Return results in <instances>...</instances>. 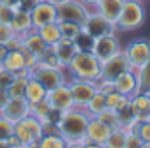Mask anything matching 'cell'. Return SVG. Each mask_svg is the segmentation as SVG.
I'll list each match as a JSON object with an SVG mask.
<instances>
[{
  "label": "cell",
  "instance_id": "8992f818",
  "mask_svg": "<svg viewBox=\"0 0 150 148\" xmlns=\"http://www.w3.org/2000/svg\"><path fill=\"white\" fill-rule=\"evenodd\" d=\"M71 94H72V101L74 106L78 108H85V104L96 95L97 92V81L94 80H80V78H71V81H67Z\"/></svg>",
  "mask_w": 150,
  "mask_h": 148
},
{
  "label": "cell",
  "instance_id": "cb8c5ba5",
  "mask_svg": "<svg viewBox=\"0 0 150 148\" xmlns=\"http://www.w3.org/2000/svg\"><path fill=\"white\" fill-rule=\"evenodd\" d=\"M2 67H6L11 72H20L25 69V58H23V51L21 49H9L6 60L2 62Z\"/></svg>",
  "mask_w": 150,
  "mask_h": 148
},
{
  "label": "cell",
  "instance_id": "484cf974",
  "mask_svg": "<svg viewBox=\"0 0 150 148\" xmlns=\"http://www.w3.org/2000/svg\"><path fill=\"white\" fill-rule=\"evenodd\" d=\"M129 104H131V97H127V95H124V94H120V92H117V90L106 95V108L115 109L117 113L122 111V109H124L125 106H129Z\"/></svg>",
  "mask_w": 150,
  "mask_h": 148
},
{
  "label": "cell",
  "instance_id": "7402d4cb",
  "mask_svg": "<svg viewBox=\"0 0 150 148\" xmlns=\"http://www.w3.org/2000/svg\"><path fill=\"white\" fill-rule=\"evenodd\" d=\"M28 78H30V72H28L27 69L16 72V74H14V80H13L11 85L7 87L9 97H25V88H27Z\"/></svg>",
  "mask_w": 150,
  "mask_h": 148
},
{
  "label": "cell",
  "instance_id": "7dc6e473",
  "mask_svg": "<svg viewBox=\"0 0 150 148\" xmlns=\"http://www.w3.org/2000/svg\"><path fill=\"white\" fill-rule=\"evenodd\" d=\"M0 67H2V63H0Z\"/></svg>",
  "mask_w": 150,
  "mask_h": 148
},
{
  "label": "cell",
  "instance_id": "4dcf8cb0",
  "mask_svg": "<svg viewBox=\"0 0 150 148\" xmlns=\"http://www.w3.org/2000/svg\"><path fill=\"white\" fill-rule=\"evenodd\" d=\"M58 27H60V32H62V37H67V39H72L76 41L78 35L81 34L83 27L78 25V23H72V21H57Z\"/></svg>",
  "mask_w": 150,
  "mask_h": 148
},
{
  "label": "cell",
  "instance_id": "44dd1931",
  "mask_svg": "<svg viewBox=\"0 0 150 148\" xmlns=\"http://www.w3.org/2000/svg\"><path fill=\"white\" fill-rule=\"evenodd\" d=\"M46 94H48L46 87L41 81H37L35 78L30 76L28 83H27V88H25V99L28 101V104H35V102L46 99Z\"/></svg>",
  "mask_w": 150,
  "mask_h": 148
},
{
  "label": "cell",
  "instance_id": "4fadbf2b",
  "mask_svg": "<svg viewBox=\"0 0 150 148\" xmlns=\"http://www.w3.org/2000/svg\"><path fill=\"white\" fill-rule=\"evenodd\" d=\"M30 16H32L34 28H39V27H42L46 23L57 21V6L51 4L50 0H39V2L32 7Z\"/></svg>",
  "mask_w": 150,
  "mask_h": 148
},
{
  "label": "cell",
  "instance_id": "60d3db41",
  "mask_svg": "<svg viewBox=\"0 0 150 148\" xmlns=\"http://www.w3.org/2000/svg\"><path fill=\"white\" fill-rule=\"evenodd\" d=\"M9 94H7V90L6 88H0V113H2V109L6 108V104L9 102Z\"/></svg>",
  "mask_w": 150,
  "mask_h": 148
},
{
  "label": "cell",
  "instance_id": "d590c367",
  "mask_svg": "<svg viewBox=\"0 0 150 148\" xmlns=\"http://www.w3.org/2000/svg\"><path fill=\"white\" fill-rule=\"evenodd\" d=\"M14 35H16V32L13 30L11 23H0V42L7 44Z\"/></svg>",
  "mask_w": 150,
  "mask_h": 148
},
{
  "label": "cell",
  "instance_id": "f1b7e54d",
  "mask_svg": "<svg viewBox=\"0 0 150 148\" xmlns=\"http://www.w3.org/2000/svg\"><path fill=\"white\" fill-rule=\"evenodd\" d=\"M21 122H23V125L30 130V134L34 136L35 141H39V139L44 136V125H42V122H41L37 116H34V115H27Z\"/></svg>",
  "mask_w": 150,
  "mask_h": 148
},
{
  "label": "cell",
  "instance_id": "7c38bea8",
  "mask_svg": "<svg viewBox=\"0 0 150 148\" xmlns=\"http://www.w3.org/2000/svg\"><path fill=\"white\" fill-rule=\"evenodd\" d=\"M111 129L103 123L97 116H90L88 125H87V132H85V139L88 146H104L108 136H110Z\"/></svg>",
  "mask_w": 150,
  "mask_h": 148
},
{
  "label": "cell",
  "instance_id": "9a60e30c",
  "mask_svg": "<svg viewBox=\"0 0 150 148\" xmlns=\"http://www.w3.org/2000/svg\"><path fill=\"white\" fill-rule=\"evenodd\" d=\"M51 48H53L55 55L58 56L62 69H67V65H69L71 58L74 56V53L78 51V46H76V42H74L72 39H67V37H62V39H60L58 42H55Z\"/></svg>",
  "mask_w": 150,
  "mask_h": 148
},
{
  "label": "cell",
  "instance_id": "ee69618b",
  "mask_svg": "<svg viewBox=\"0 0 150 148\" xmlns=\"http://www.w3.org/2000/svg\"><path fill=\"white\" fill-rule=\"evenodd\" d=\"M0 2H4V4H7V6H11V7H16L20 0H0Z\"/></svg>",
  "mask_w": 150,
  "mask_h": 148
},
{
  "label": "cell",
  "instance_id": "e0dca14e",
  "mask_svg": "<svg viewBox=\"0 0 150 148\" xmlns=\"http://www.w3.org/2000/svg\"><path fill=\"white\" fill-rule=\"evenodd\" d=\"M131 109L136 120L145 122L150 120V95L148 94H136L131 97Z\"/></svg>",
  "mask_w": 150,
  "mask_h": 148
},
{
  "label": "cell",
  "instance_id": "b9f144b4",
  "mask_svg": "<svg viewBox=\"0 0 150 148\" xmlns=\"http://www.w3.org/2000/svg\"><path fill=\"white\" fill-rule=\"evenodd\" d=\"M7 53H9V48H7V44H2V42H0V63H2V62L6 60Z\"/></svg>",
  "mask_w": 150,
  "mask_h": 148
},
{
  "label": "cell",
  "instance_id": "bcb514c9",
  "mask_svg": "<svg viewBox=\"0 0 150 148\" xmlns=\"http://www.w3.org/2000/svg\"><path fill=\"white\" fill-rule=\"evenodd\" d=\"M50 2H51V4H55V6H57V4H60V2H64V0H50Z\"/></svg>",
  "mask_w": 150,
  "mask_h": 148
},
{
  "label": "cell",
  "instance_id": "2e32d148",
  "mask_svg": "<svg viewBox=\"0 0 150 148\" xmlns=\"http://www.w3.org/2000/svg\"><path fill=\"white\" fill-rule=\"evenodd\" d=\"M115 90L127 95V97H132L138 94V81H136V72L134 69H129L125 72H122L120 76L115 80Z\"/></svg>",
  "mask_w": 150,
  "mask_h": 148
},
{
  "label": "cell",
  "instance_id": "e575fe53",
  "mask_svg": "<svg viewBox=\"0 0 150 148\" xmlns=\"http://www.w3.org/2000/svg\"><path fill=\"white\" fill-rule=\"evenodd\" d=\"M21 51H23V58H25V69L30 72V70L39 63L41 56H37L35 53H32V51H28V49H25V48H21Z\"/></svg>",
  "mask_w": 150,
  "mask_h": 148
},
{
  "label": "cell",
  "instance_id": "74e56055",
  "mask_svg": "<svg viewBox=\"0 0 150 148\" xmlns=\"http://www.w3.org/2000/svg\"><path fill=\"white\" fill-rule=\"evenodd\" d=\"M13 16H14V7L0 2V23H11Z\"/></svg>",
  "mask_w": 150,
  "mask_h": 148
},
{
  "label": "cell",
  "instance_id": "ab89813d",
  "mask_svg": "<svg viewBox=\"0 0 150 148\" xmlns=\"http://www.w3.org/2000/svg\"><path fill=\"white\" fill-rule=\"evenodd\" d=\"M14 80V72L7 70L6 67H0V88H6L11 85V81Z\"/></svg>",
  "mask_w": 150,
  "mask_h": 148
},
{
  "label": "cell",
  "instance_id": "9c48e42d",
  "mask_svg": "<svg viewBox=\"0 0 150 148\" xmlns=\"http://www.w3.org/2000/svg\"><path fill=\"white\" fill-rule=\"evenodd\" d=\"M120 49H122V48H120L118 39L115 37V34H110V35L96 37L90 51H92V53L97 56V60L103 63L104 60H108L110 56H113V55H115V53H118Z\"/></svg>",
  "mask_w": 150,
  "mask_h": 148
},
{
  "label": "cell",
  "instance_id": "f35d334b",
  "mask_svg": "<svg viewBox=\"0 0 150 148\" xmlns=\"http://www.w3.org/2000/svg\"><path fill=\"white\" fill-rule=\"evenodd\" d=\"M97 92H101V94H104V95L115 92V81L99 78V80H97Z\"/></svg>",
  "mask_w": 150,
  "mask_h": 148
},
{
  "label": "cell",
  "instance_id": "603a6c76",
  "mask_svg": "<svg viewBox=\"0 0 150 148\" xmlns=\"http://www.w3.org/2000/svg\"><path fill=\"white\" fill-rule=\"evenodd\" d=\"M35 30L39 32V35L44 39V42H46L48 46H53L55 42H58V41L62 39V32H60V27H58L57 21L46 23V25H42V27H39V28H35Z\"/></svg>",
  "mask_w": 150,
  "mask_h": 148
},
{
  "label": "cell",
  "instance_id": "52a82bcc",
  "mask_svg": "<svg viewBox=\"0 0 150 148\" xmlns=\"http://www.w3.org/2000/svg\"><path fill=\"white\" fill-rule=\"evenodd\" d=\"M129 69H132L131 62H129V56L125 55L124 49H120L118 53H115L113 56H110L108 60H104L101 63V78L115 81L122 72H125Z\"/></svg>",
  "mask_w": 150,
  "mask_h": 148
},
{
  "label": "cell",
  "instance_id": "3957f363",
  "mask_svg": "<svg viewBox=\"0 0 150 148\" xmlns=\"http://www.w3.org/2000/svg\"><path fill=\"white\" fill-rule=\"evenodd\" d=\"M145 7L141 0H124L122 11L115 21L117 32H134L145 23Z\"/></svg>",
  "mask_w": 150,
  "mask_h": 148
},
{
  "label": "cell",
  "instance_id": "836d02e7",
  "mask_svg": "<svg viewBox=\"0 0 150 148\" xmlns=\"http://www.w3.org/2000/svg\"><path fill=\"white\" fill-rule=\"evenodd\" d=\"M14 134V123L0 115V141L7 144V137Z\"/></svg>",
  "mask_w": 150,
  "mask_h": 148
},
{
  "label": "cell",
  "instance_id": "ba28073f",
  "mask_svg": "<svg viewBox=\"0 0 150 148\" xmlns=\"http://www.w3.org/2000/svg\"><path fill=\"white\" fill-rule=\"evenodd\" d=\"M125 55L129 56L131 67L136 70L141 65H145L150 60V41L146 39H134L127 44V48L124 49Z\"/></svg>",
  "mask_w": 150,
  "mask_h": 148
},
{
  "label": "cell",
  "instance_id": "8d00e7d4",
  "mask_svg": "<svg viewBox=\"0 0 150 148\" xmlns=\"http://www.w3.org/2000/svg\"><path fill=\"white\" fill-rule=\"evenodd\" d=\"M141 146H143L141 137L132 130H125V148H141Z\"/></svg>",
  "mask_w": 150,
  "mask_h": 148
},
{
  "label": "cell",
  "instance_id": "ac0fdd59",
  "mask_svg": "<svg viewBox=\"0 0 150 148\" xmlns=\"http://www.w3.org/2000/svg\"><path fill=\"white\" fill-rule=\"evenodd\" d=\"M122 6H124V0H99L96 4V13H99L101 16L115 23L122 11Z\"/></svg>",
  "mask_w": 150,
  "mask_h": 148
},
{
  "label": "cell",
  "instance_id": "7bdbcfd3",
  "mask_svg": "<svg viewBox=\"0 0 150 148\" xmlns=\"http://www.w3.org/2000/svg\"><path fill=\"white\" fill-rule=\"evenodd\" d=\"M7 146H21V143H20V139L13 134V136L7 137Z\"/></svg>",
  "mask_w": 150,
  "mask_h": 148
},
{
  "label": "cell",
  "instance_id": "4316f807",
  "mask_svg": "<svg viewBox=\"0 0 150 148\" xmlns=\"http://www.w3.org/2000/svg\"><path fill=\"white\" fill-rule=\"evenodd\" d=\"M14 136L20 139L21 146H39V141L34 139V136L30 134V130L23 125V122H16L14 123Z\"/></svg>",
  "mask_w": 150,
  "mask_h": 148
},
{
  "label": "cell",
  "instance_id": "d6986e66",
  "mask_svg": "<svg viewBox=\"0 0 150 148\" xmlns=\"http://www.w3.org/2000/svg\"><path fill=\"white\" fill-rule=\"evenodd\" d=\"M11 27H13V30L16 32V35H25L27 32H30V30L34 28L30 11L14 9V16H13V20H11Z\"/></svg>",
  "mask_w": 150,
  "mask_h": 148
},
{
  "label": "cell",
  "instance_id": "7a4b0ae2",
  "mask_svg": "<svg viewBox=\"0 0 150 148\" xmlns=\"http://www.w3.org/2000/svg\"><path fill=\"white\" fill-rule=\"evenodd\" d=\"M65 70L72 74V78L97 81L101 78V62L90 49H78Z\"/></svg>",
  "mask_w": 150,
  "mask_h": 148
},
{
  "label": "cell",
  "instance_id": "6da1fadb",
  "mask_svg": "<svg viewBox=\"0 0 150 148\" xmlns=\"http://www.w3.org/2000/svg\"><path fill=\"white\" fill-rule=\"evenodd\" d=\"M88 120H90V115L83 108H78V106L62 111L57 122V127H58L60 136L65 139L67 146H88L85 139Z\"/></svg>",
  "mask_w": 150,
  "mask_h": 148
},
{
  "label": "cell",
  "instance_id": "277c9868",
  "mask_svg": "<svg viewBox=\"0 0 150 148\" xmlns=\"http://www.w3.org/2000/svg\"><path fill=\"white\" fill-rule=\"evenodd\" d=\"M90 16L88 6L81 0H64L57 4V21H72L78 25H85Z\"/></svg>",
  "mask_w": 150,
  "mask_h": 148
},
{
  "label": "cell",
  "instance_id": "c3c4849f",
  "mask_svg": "<svg viewBox=\"0 0 150 148\" xmlns=\"http://www.w3.org/2000/svg\"><path fill=\"white\" fill-rule=\"evenodd\" d=\"M141 2H143V0H141Z\"/></svg>",
  "mask_w": 150,
  "mask_h": 148
},
{
  "label": "cell",
  "instance_id": "30bf717a",
  "mask_svg": "<svg viewBox=\"0 0 150 148\" xmlns=\"http://www.w3.org/2000/svg\"><path fill=\"white\" fill-rule=\"evenodd\" d=\"M46 101L50 102V106H51L55 111H65V109L74 108L72 94H71V88H69L67 83L58 85V87L48 90V94H46Z\"/></svg>",
  "mask_w": 150,
  "mask_h": 148
},
{
  "label": "cell",
  "instance_id": "f6af8a7d",
  "mask_svg": "<svg viewBox=\"0 0 150 148\" xmlns=\"http://www.w3.org/2000/svg\"><path fill=\"white\" fill-rule=\"evenodd\" d=\"M81 2H83V4H87L88 7H96V4L99 2V0H81Z\"/></svg>",
  "mask_w": 150,
  "mask_h": 148
},
{
  "label": "cell",
  "instance_id": "8fae6325",
  "mask_svg": "<svg viewBox=\"0 0 150 148\" xmlns=\"http://www.w3.org/2000/svg\"><path fill=\"white\" fill-rule=\"evenodd\" d=\"M83 30L92 35L94 39L96 37H103V35H110V34H115L117 28H115V23L106 20L104 16H101L99 13H90L87 23L83 25Z\"/></svg>",
  "mask_w": 150,
  "mask_h": 148
},
{
  "label": "cell",
  "instance_id": "d4e9b609",
  "mask_svg": "<svg viewBox=\"0 0 150 148\" xmlns=\"http://www.w3.org/2000/svg\"><path fill=\"white\" fill-rule=\"evenodd\" d=\"M136 72V81H138V94H148L150 95V60L141 65Z\"/></svg>",
  "mask_w": 150,
  "mask_h": 148
},
{
  "label": "cell",
  "instance_id": "ffe728a7",
  "mask_svg": "<svg viewBox=\"0 0 150 148\" xmlns=\"http://www.w3.org/2000/svg\"><path fill=\"white\" fill-rule=\"evenodd\" d=\"M21 39H23V48L28 49V51H32V53H35L37 56H41L46 51V48H48V44L44 42V39L39 35V32L35 28H32L30 32H27L25 35H21Z\"/></svg>",
  "mask_w": 150,
  "mask_h": 148
},
{
  "label": "cell",
  "instance_id": "f546056e",
  "mask_svg": "<svg viewBox=\"0 0 150 148\" xmlns=\"http://www.w3.org/2000/svg\"><path fill=\"white\" fill-rule=\"evenodd\" d=\"M104 146H108V148H125V129L124 127L111 129Z\"/></svg>",
  "mask_w": 150,
  "mask_h": 148
},
{
  "label": "cell",
  "instance_id": "5b68a950",
  "mask_svg": "<svg viewBox=\"0 0 150 148\" xmlns=\"http://www.w3.org/2000/svg\"><path fill=\"white\" fill-rule=\"evenodd\" d=\"M30 76L35 78L37 81H41L46 90H51L58 85H64L67 83V76H65V69L62 67H53V65H48L44 62L39 60V63L30 70Z\"/></svg>",
  "mask_w": 150,
  "mask_h": 148
},
{
  "label": "cell",
  "instance_id": "5bb4252c",
  "mask_svg": "<svg viewBox=\"0 0 150 148\" xmlns=\"http://www.w3.org/2000/svg\"><path fill=\"white\" fill-rule=\"evenodd\" d=\"M0 115L11 120L13 123H16L20 120H23L27 115H30V104L25 97H11Z\"/></svg>",
  "mask_w": 150,
  "mask_h": 148
},
{
  "label": "cell",
  "instance_id": "d6a6232c",
  "mask_svg": "<svg viewBox=\"0 0 150 148\" xmlns=\"http://www.w3.org/2000/svg\"><path fill=\"white\" fill-rule=\"evenodd\" d=\"M97 118L103 122V123H106L110 129H115V127H120V122H118V115H117V111L115 109H110V108H104L99 115H97Z\"/></svg>",
  "mask_w": 150,
  "mask_h": 148
},
{
  "label": "cell",
  "instance_id": "83f0119b",
  "mask_svg": "<svg viewBox=\"0 0 150 148\" xmlns=\"http://www.w3.org/2000/svg\"><path fill=\"white\" fill-rule=\"evenodd\" d=\"M106 108V95L104 94H101V92H96V95L85 104V111L90 115V116H97L103 109Z\"/></svg>",
  "mask_w": 150,
  "mask_h": 148
},
{
  "label": "cell",
  "instance_id": "1f68e13d",
  "mask_svg": "<svg viewBox=\"0 0 150 148\" xmlns=\"http://www.w3.org/2000/svg\"><path fill=\"white\" fill-rule=\"evenodd\" d=\"M39 146L41 148H65L67 143L60 134H44L39 139Z\"/></svg>",
  "mask_w": 150,
  "mask_h": 148
}]
</instances>
